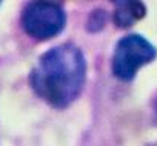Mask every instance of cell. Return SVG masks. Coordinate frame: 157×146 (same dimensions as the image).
<instances>
[{"label": "cell", "instance_id": "1", "mask_svg": "<svg viewBox=\"0 0 157 146\" xmlns=\"http://www.w3.org/2000/svg\"><path fill=\"white\" fill-rule=\"evenodd\" d=\"M85 82L86 60L72 43H63L46 51L29 74L33 91L56 109L68 108L82 94Z\"/></svg>", "mask_w": 157, "mask_h": 146}, {"label": "cell", "instance_id": "2", "mask_svg": "<svg viewBox=\"0 0 157 146\" xmlns=\"http://www.w3.org/2000/svg\"><path fill=\"white\" fill-rule=\"evenodd\" d=\"M157 57L155 46L140 34H129L122 37L113 54L111 69L120 82H131L139 69L151 63Z\"/></svg>", "mask_w": 157, "mask_h": 146}, {"label": "cell", "instance_id": "3", "mask_svg": "<svg viewBox=\"0 0 157 146\" xmlns=\"http://www.w3.org/2000/svg\"><path fill=\"white\" fill-rule=\"evenodd\" d=\"M65 9L54 0H31L22 13V26L36 40L54 39L65 29Z\"/></svg>", "mask_w": 157, "mask_h": 146}, {"label": "cell", "instance_id": "4", "mask_svg": "<svg viewBox=\"0 0 157 146\" xmlns=\"http://www.w3.org/2000/svg\"><path fill=\"white\" fill-rule=\"evenodd\" d=\"M114 5L113 20L117 28H129L146 16V6L142 0H111Z\"/></svg>", "mask_w": 157, "mask_h": 146}, {"label": "cell", "instance_id": "5", "mask_svg": "<svg viewBox=\"0 0 157 146\" xmlns=\"http://www.w3.org/2000/svg\"><path fill=\"white\" fill-rule=\"evenodd\" d=\"M105 22H106V14H105V11H103V9H96V11H93V14L90 16L86 28H88L90 31L96 32V31H100V29L105 26Z\"/></svg>", "mask_w": 157, "mask_h": 146}, {"label": "cell", "instance_id": "6", "mask_svg": "<svg viewBox=\"0 0 157 146\" xmlns=\"http://www.w3.org/2000/svg\"><path fill=\"white\" fill-rule=\"evenodd\" d=\"M155 109H157V103H155Z\"/></svg>", "mask_w": 157, "mask_h": 146}, {"label": "cell", "instance_id": "7", "mask_svg": "<svg viewBox=\"0 0 157 146\" xmlns=\"http://www.w3.org/2000/svg\"><path fill=\"white\" fill-rule=\"evenodd\" d=\"M0 3H2V0H0Z\"/></svg>", "mask_w": 157, "mask_h": 146}]
</instances>
